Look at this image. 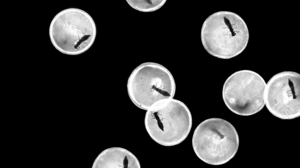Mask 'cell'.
<instances>
[{"instance_id": "cell-3", "label": "cell", "mask_w": 300, "mask_h": 168, "mask_svg": "<svg viewBox=\"0 0 300 168\" xmlns=\"http://www.w3.org/2000/svg\"><path fill=\"white\" fill-rule=\"evenodd\" d=\"M239 137L233 126L222 119L213 118L201 123L192 138L194 150L198 157L212 165L225 163L235 155Z\"/></svg>"}, {"instance_id": "cell-8", "label": "cell", "mask_w": 300, "mask_h": 168, "mask_svg": "<svg viewBox=\"0 0 300 168\" xmlns=\"http://www.w3.org/2000/svg\"><path fill=\"white\" fill-rule=\"evenodd\" d=\"M132 8L143 12L155 11L161 8L166 0H126Z\"/></svg>"}, {"instance_id": "cell-7", "label": "cell", "mask_w": 300, "mask_h": 168, "mask_svg": "<svg viewBox=\"0 0 300 168\" xmlns=\"http://www.w3.org/2000/svg\"><path fill=\"white\" fill-rule=\"evenodd\" d=\"M265 105L277 117L291 119L300 115V75L284 71L273 76L265 91Z\"/></svg>"}, {"instance_id": "cell-1", "label": "cell", "mask_w": 300, "mask_h": 168, "mask_svg": "<svg viewBox=\"0 0 300 168\" xmlns=\"http://www.w3.org/2000/svg\"><path fill=\"white\" fill-rule=\"evenodd\" d=\"M202 45L211 55L228 59L242 52L249 40L247 26L238 14L227 11L214 13L202 25L201 34Z\"/></svg>"}, {"instance_id": "cell-6", "label": "cell", "mask_w": 300, "mask_h": 168, "mask_svg": "<svg viewBox=\"0 0 300 168\" xmlns=\"http://www.w3.org/2000/svg\"><path fill=\"white\" fill-rule=\"evenodd\" d=\"M266 83L258 73L251 70L236 72L226 79L222 95L227 108L241 115L249 116L261 110L265 105Z\"/></svg>"}, {"instance_id": "cell-5", "label": "cell", "mask_w": 300, "mask_h": 168, "mask_svg": "<svg viewBox=\"0 0 300 168\" xmlns=\"http://www.w3.org/2000/svg\"><path fill=\"white\" fill-rule=\"evenodd\" d=\"M190 112L183 102L173 99L162 107L147 110L145 128L151 138L165 146L178 144L187 138L191 130Z\"/></svg>"}, {"instance_id": "cell-2", "label": "cell", "mask_w": 300, "mask_h": 168, "mask_svg": "<svg viewBox=\"0 0 300 168\" xmlns=\"http://www.w3.org/2000/svg\"><path fill=\"white\" fill-rule=\"evenodd\" d=\"M127 89L133 103L147 111L158 109L173 99L175 84L167 69L158 63L148 62L132 71L128 80Z\"/></svg>"}, {"instance_id": "cell-4", "label": "cell", "mask_w": 300, "mask_h": 168, "mask_svg": "<svg viewBox=\"0 0 300 168\" xmlns=\"http://www.w3.org/2000/svg\"><path fill=\"white\" fill-rule=\"evenodd\" d=\"M51 41L60 51L75 55L88 49L96 35L94 21L81 10L70 8L58 13L52 20L50 28Z\"/></svg>"}]
</instances>
